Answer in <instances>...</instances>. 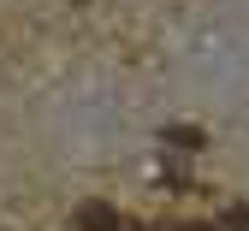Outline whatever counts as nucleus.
<instances>
[{"instance_id":"nucleus-1","label":"nucleus","mask_w":249,"mask_h":231,"mask_svg":"<svg viewBox=\"0 0 249 231\" xmlns=\"http://www.w3.org/2000/svg\"><path fill=\"white\" fill-rule=\"evenodd\" d=\"M77 231H142L131 213H119V208H107V202H83L77 208Z\"/></svg>"},{"instance_id":"nucleus-2","label":"nucleus","mask_w":249,"mask_h":231,"mask_svg":"<svg viewBox=\"0 0 249 231\" xmlns=\"http://www.w3.org/2000/svg\"><path fill=\"white\" fill-rule=\"evenodd\" d=\"M166 142H178V148H202V130H196V124H172Z\"/></svg>"},{"instance_id":"nucleus-3","label":"nucleus","mask_w":249,"mask_h":231,"mask_svg":"<svg viewBox=\"0 0 249 231\" xmlns=\"http://www.w3.org/2000/svg\"><path fill=\"white\" fill-rule=\"evenodd\" d=\"M220 231H249V208H226V219H220Z\"/></svg>"},{"instance_id":"nucleus-4","label":"nucleus","mask_w":249,"mask_h":231,"mask_svg":"<svg viewBox=\"0 0 249 231\" xmlns=\"http://www.w3.org/2000/svg\"><path fill=\"white\" fill-rule=\"evenodd\" d=\"M166 231H220V225H202V219H172Z\"/></svg>"}]
</instances>
